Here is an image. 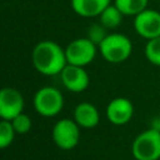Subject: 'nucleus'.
Here are the masks:
<instances>
[{
    "mask_svg": "<svg viewBox=\"0 0 160 160\" xmlns=\"http://www.w3.org/2000/svg\"><path fill=\"white\" fill-rule=\"evenodd\" d=\"M31 60L34 68L44 75H58L68 65L65 50L50 40H44L35 45Z\"/></svg>",
    "mask_w": 160,
    "mask_h": 160,
    "instance_id": "1",
    "label": "nucleus"
},
{
    "mask_svg": "<svg viewBox=\"0 0 160 160\" xmlns=\"http://www.w3.org/2000/svg\"><path fill=\"white\" fill-rule=\"evenodd\" d=\"M101 56L112 64L122 62L125 61L132 51V44L131 40L119 32H114L110 35H106V38L100 42L99 45Z\"/></svg>",
    "mask_w": 160,
    "mask_h": 160,
    "instance_id": "2",
    "label": "nucleus"
},
{
    "mask_svg": "<svg viewBox=\"0 0 160 160\" xmlns=\"http://www.w3.org/2000/svg\"><path fill=\"white\" fill-rule=\"evenodd\" d=\"M131 151L136 160H159L160 131L156 129H149L140 132L131 145Z\"/></svg>",
    "mask_w": 160,
    "mask_h": 160,
    "instance_id": "3",
    "label": "nucleus"
},
{
    "mask_svg": "<svg viewBox=\"0 0 160 160\" xmlns=\"http://www.w3.org/2000/svg\"><path fill=\"white\" fill-rule=\"evenodd\" d=\"M64 106V98L56 88H40L34 95V108L38 114L45 118L58 115Z\"/></svg>",
    "mask_w": 160,
    "mask_h": 160,
    "instance_id": "4",
    "label": "nucleus"
},
{
    "mask_svg": "<svg viewBox=\"0 0 160 160\" xmlns=\"http://www.w3.org/2000/svg\"><path fill=\"white\" fill-rule=\"evenodd\" d=\"M96 46L89 38L75 39L65 49L68 64L82 68L89 65L96 56Z\"/></svg>",
    "mask_w": 160,
    "mask_h": 160,
    "instance_id": "5",
    "label": "nucleus"
},
{
    "mask_svg": "<svg viewBox=\"0 0 160 160\" xmlns=\"http://www.w3.org/2000/svg\"><path fill=\"white\" fill-rule=\"evenodd\" d=\"M52 140L62 150L74 149L80 140V126L75 120L61 119L52 128Z\"/></svg>",
    "mask_w": 160,
    "mask_h": 160,
    "instance_id": "6",
    "label": "nucleus"
},
{
    "mask_svg": "<svg viewBox=\"0 0 160 160\" xmlns=\"http://www.w3.org/2000/svg\"><path fill=\"white\" fill-rule=\"evenodd\" d=\"M135 31L144 39L151 40L160 36V12L145 9L134 19Z\"/></svg>",
    "mask_w": 160,
    "mask_h": 160,
    "instance_id": "7",
    "label": "nucleus"
},
{
    "mask_svg": "<svg viewBox=\"0 0 160 160\" xmlns=\"http://www.w3.org/2000/svg\"><path fill=\"white\" fill-rule=\"evenodd\" d=\"M24 98L20 91L12 88H2L0 91V118L12 120L22 112Z\"/></svg>",
    "mask_w": 160,
    "mask_h": 160,
    "instance_id": "8",
    "label": "nucleus"
},
{
    "mask_svg": "<svg viewBox=\"0 0 160 160\" xmlns=\"http://www.w3.org/2000/svg\"><path fill=\"white\" fill-rule=\"evenodd\" d=\"M64 86L72 92H81L89 86V75L82 66L68 64L60 72Z\"/></svg>",
    "mask_w": 160,
    "mask_h": 160,
    "instance_id": "9",
    "label": "nucleus"
},
{
    "mask_svg": "<svg viewBox=\"0 0 160 160\" xmlns=\"http://www.w3.org/2000/svg\"><path fill=\"white\" fill-rule=\"evenodd\" d=\"M134 114L132 102L126 98H115L106 106V118L114 125H124Z\"/></svg>",
    "mask_w": 160,
    "mask_h": 160,
    "instance_id": "10",
    "label": "nucleus"
},
{
    "mask_svg": "<svg viewBox=\"0 0 160 160\" xmlns=\"http://www.w3.org/2000/svg\"><path fill=\"white\" fill-rule=\"evenodd\" d=\"M99 111L90 102H80L76 105L74 110V120L80 128L92 129L99 124Z\"/></svg>",
    "mask_w": 160,
    "mask_h": 160,
    "instance_id": "11",
    "label": "nucleus"
},
{
    "mask_svg": "<svg viewBox=\"0 0 160 160\" xmlns=\"http://www.w3.org/2000/svg\"><path fill=\"white\" fill-rule=\"evenodd\" d=\"M110 5V0H71L72 10L82 18L99 16Z\"/></svg>",
    "mask_w": 160,
    "mask_h": 160,
    "instance_id": "12",
    "label": "nucleus"
},
{
    "mask_svg": "<svg viewBox=\"0 0 160 160\" xmlns=\"http://www.w3.org/2000/svg\"><path fill=\"white\" fill-rule=\"evenodd\" d=\"M99 16H100V24L106 29L118 28L122 20V12L116 8L115 4L114 5L110 4L109 6H106Z\"/></svg>",
    "mask_w": 160,
    "mask_h": 160,
    "instance_id": "13",
    "label": "nucleus"
},
{
    "mask_svg": "<svg viewBox=\"0 0 160 160\" xmlns=\"http://www.w3.org/2000/svg\"><path fill=\"white\" fill-rule=\"evenodd\" d=\"M149 0H115L114 4L122 12V15L136 16L146 9Z\"/></svg>",
    "mask_w": 160,
    "mask_h": 160,
    "instance_id": "14",
    "label": "nucleus"
},
{
    "mask_svg": "<svg viewBox=\"0 0 160 160\" xmlns=\"http://www.w3.org/2000/svg\"><path fill=\"white\" fill-rule=\"evenodd\" d=\"M16 131L14 130V126L10 120H2L0 121V148L6 149L11 145Z\"/></svg>",
    "mask_w": 160,
    "mask_h": 160,
    "instance_id": "15",
    "label": "nucleus"
},
{
    "mask_svg": "<svg viewBox=\"0 0 160 160\" xmlns=\"http://www.w3.org/2000/svg\"><path fill=\"white\" fill-rule=\"evenodd\" d=\"M145 56L151 64L160 66V36L148 40L145 46Z\"/></svg>",
    "mask_w": 160,
    "mask_h": 160,
    "instance_id": "16",
    "label": "nucleus"
},
{
    "mask_svg": "<svg viewBox=\"0 0 160 160\" xmlns=\"http://www.w3.org/2000/svg\"><path fill=\"white\" fill-rule=\"evenodd\" d=\"M10 121H11L16 134H26L31 129V119L26 114H24V112L19 114L18 116H15Z\"/></svg>",
    "mask_w": 160,
    "mask_h": 160,
    "instance_id": "17",
    "label": "nucleus"
},
{
    "mask_svg": "<svg viewBox=\"0 0 160 160\" xmlns=\"http://www.w3.org/2000/svg\"><path fill=\"white\" fill-rule=\"evenodd\" d=\"M105 26H102V25H92L90 29H89V39L95 44V45H100V42L106 38V32H105Z\"/></svg>",
    "mask_w": 160,
    "mask_h": 160,
    "instance_id": "18",
    "label": "nucleus"
}]
</instances>
